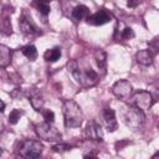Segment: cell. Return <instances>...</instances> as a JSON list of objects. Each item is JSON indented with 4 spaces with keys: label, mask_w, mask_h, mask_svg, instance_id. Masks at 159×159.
Wrapping results in <instances>:
<instances>
[{
    "label": "cell",
    "mask_w": 159,
    "mask_h": 159,
    "mask_svg": "<svg viewBox=\"0 0 159 159\" xmlns=\"http://www.w3.org/2000/svg\"><path fill=\"white\" fill-rule=\"evenodd\" d=\"M43 57L48 62H56L61 57V50H60V47H53V48L46 51L45 55H43Z\"/></svg>",
    "instance_id": "14"
},
{
    "label": "cell",
    "mask_w": 159,
    "mask_h": 159,
    "mask_svg": "<svg viewBox=\"0 0 159 159\" xmlns=\"http://www.w3.org/2000/svg\"><path fill=\"white\" fill-rule=\"evenodd\" d=\"M86 135L91 140H97V142H102L103 140L102 128L97 123H91V124L87 125V128H86Z\"/></svg>",
    "instance_id": "9"
},
{
    "label": "cell",
    "mask_w": 159,
    "mask_h": 159,
    "mask_svg": "<svg viewBox=\"0 0 159 159\" xmlns=\"http://www.w3.org/2000/svg\"><path fill=\"white\" fill-rule=\"evenodd\" d=\"M37 10L43 15V16H47L48 14H50V6H48V4H46V2H42V1H39L37 0Z\"/></svg>",
    "instance_id": "19"
},
{
    "label": "cell",
    "mask_w": 159,
    "mask_h": 159,
    "mask_svg": "<svg viewBox=\"0 0 159 159\" xmlns=\"http://www.w3.org/2000/svg\"><path fill=\"white\" fill-rule=\"evenodd\" d=\"M35 130L36 134L48 142H60L61 140V133L52 125V123L48 122H43V123H39L35 125Z\"/></svg>",
    "instance_id": "4"
},
{
    "label": "cell",
    "mask_w": 159,
    "mask_h": 159,
    "mask_svg": "<svg viewBox=\"0 0 159 159\" xmlns=\"http://www.w3.org/2000/svg\"><path fill=\"white\" fill-rule=\"evenodd\" d=\"M132 103L133 106H135L137 108L142 109V111H147L152 107L153 104V97L149 92L147 91H138L134 93V96L132 97Z\"/></svg>",
    "instance_id": "5"
},
{
    "label": "cell",
    "mask_w": 159,
    "mask_h": 159,
    "mask_svg": "<svg viewBox=\"0 0 159 159\" xmlns=\"http://www.w3.org/2000/svg\"><path fill=\"white\" fill-rule=\"evenodd\" d=\"M10 61H11V51L6 46L1 45L0 46V66L5 68L10 63Z\"/></svg>",
    "instance_id": "12"
},
{
    "label": "cell",
    "mask_w": 159,
    "mask_h": 159,
    "mask_svg": "<svg viewBox=\"0 0 159 159\" xmlns=\"http://www.w3.org/2000/svg\"><path fill=\"white\" fill-rule=\"evenodd\" d=\"M102 118L104 122L106 128L109 132H113L117 129V120H116V113L112 108H104L102 113Z\"/></svg>",
    "instance_id": "8"
},
{
    "label": "cell",
    "mask_w": 159,
    "mask_h": 159,
    "mask_svg": "<svg viewBox=\"0 0 159 159\" xmlns=\"http://www.w3.org/2000/svg\"><path fill=\"white\" fill-rule=\"evenodd\" d=\"M88 14H89V10H88V7L87 6H84V5H78V6H76L75 9H73V11H72V17L75 19V20H77V21H80V20H82V19H87L88 17Z\"/></svg>",
    "instance_id": "11"
},
{
    "label": "cell",
    "mask_w": 159,
    "mask_h": 159,
    "mask_svg": "<svg viewBox=\"0 0 159 159\" xmlns=\"http://www.w3.org/2000/svg\"><path fill=\"white\" fill-rule=\"evenodd\" d=\"M94 60H96V63H97L98 68L104 72V70H106V63H107L106 52H104L103 50H96V51H94Z\"/></svg>",
    "instance_id": "13"
},
{
    "label": "cell",
    "mask_w": 159,
    "mask_h": 159,
    "mask_svg": "<svg viewBox=\"0 0 159 159\" xmlns=\"http://www.w3.org/2000/svg\"><path fill=\"white\" fill-rule=\"evenodd\" d=\"M53 152H56V153H62V152H66V150H70L71 149V147L70 145H67V144H56V145H53Z\"/></svg>",
    "instance_id": "23"
},
{
    "label": "cell",
    "mask_w": 159,
    "mask_h": 159,
    "mask_svg": "<svg viewBox=\"0 0 159 159\" xmlns=\"http://www.w3.org/2000/svg\"><path fill=\"white\" fill-rule=\"evenodd\" d=\"M30 103H31V106L34 107V109L40 111V109L42 108V106H43V98H42V96H41L40 93H35V94L31 96Z\"/></svg>",
    "instance_id": "16"
},
{
    "label": "cell",
    "mask_w": 159,
    "mask_h": 159,
    "mask_svg": "<svg viewBox=\"0 0 159 159\" xmlns=\"http://www.w3.org/2000/svg\"><path fill=\"white\" fill-rule=\"evenodd\" d=\"M144 119H145V117H144L143 111L139 109V108H137L135 106L129 107V108L125 111V113L123 114V120H124V123H125L129 128H132V129H138V128H140V127L143 125V123H144Z\"/></svg>",
    "instance_id": "3"
},
{
    "label": "cell",
    "mask_w": 159,
    "mask_h": 159,
    "mask_svg": "<svg viewBox=\"0 0 159 159\" xmlns=\"http://www.w3.org/2000/svg\"><path fill=\"white\" fill-rule=\"evenodd\" d=\"M22 114H24L22 111H20V109H12L10 112V114H9V123L10 124H16Z\"/></svg>",
    "instance_id": "18"
},
{
    "label": "cell",
    "mask_w": 159,
    "mask_h": 159,
    "mask_svg": "<svg viewBox=\"0 0 159 159\" xmlns=\"http://www.w3.org/2000/svg\"><path fill=\"white\" fill-rule=\"evenodd\" d=\"M43 149V145L40 143V140L35 139H24L19 143L16 154L17 157L31 159V158H37L41 155Z\"/></svg>",
    "instance_id": "2"
},
{
    "label": "cell",
    "mask_w": 159,
    "mask_h": 159,
    "mask_svg": "<svg viewBox=\"0 0 159 159\" xmlns=\"http://www.w3.org/2000/svg\"><path fill=\"white\" fill-rule=\"evenodd\" d=\"M153 158H159V152H158V153H155V154L153 155Z\"/></svg>",
    "instance_id": "27"
},
{
    "label": "cell",
    "mask_w": 159,
    "mask_h": 159,
    "mask_svg": "<svg viewBox=\"0 0 159 159\" xmlns=\"http://www.w3.org/2000/svg\"><path fill=\"white\" fill-rule=\"evenodd\" d=\"M43 119L46 122H48V123H53V120H55V113L52 111H50V109L45 111L43 112Z\"/></svg>",
    "instance_id": "22"
},
{
    "label": "cell",
    "mask_w": 159,
    "mask_h": 159,
    "mask_svg": "<svg viewBox=\"0 0 159 159\" xmlns=\"http://www.w3.org/2000/svg\"><path fill=\"white\" fill-rule=\"evenodd\" d=\"M139 2H140V0H127V4L129 7H135Z\"/></svg>",
    "instance_id": "24"
},
{
    "label": "cell",
    "mask_w": 159,
    "mask_h": 159,
    "mask_svg": "<svg viewBox=\"0 0 159 159\" xmlns=\"http://www.w3.org/2000/svg\"><path fill=\"white\" fill-rule=\"evenodd\" d=\"M39 1H42V2H46V4H48V2H51L52 0H39Z\"/></svg>",
    "instance_id": "26"
},
{
    "label": "cell",
    "mask_w": 159,
    "mask_h": 159,
    "mask_svg": "<svg viewBox=\"0 0 159 159\" xmlns=\"http://www.w3.org/2000/svg\"><path fill=\"white\" fill-rule=\"evenodd\" d=\"M132 91H133L132 84H130L127 80H119V81H117V82L113 84V87H112L113 94H114L117 98L123 99V101H127V99L130 97Z\"/></svg>",
    "instance_id": "6"
},
{
    "label": "cell",
    "mask_w": 159,
    "mask_h": 159,
    "mask_svg": "<svg viewBox=\"0 0 159 159\" xmlns=\"http://www.w3.org/2000/svg\"><path fill=\"white\" fill-rule=\"evenodd\" d=\"M4 109H5V103L1 101V112H4Z\"/></svg>",
    "instance_id": "25"
},
{
    "label": "cell",
    "mask_w": 159,
    "mask_h": 159,
    "mask_svg": "<svg viewBox=\"0 0 159 159\" xmlns=\"http://www.w3.org/2000/svg\"><path fill=\"white\" fill-rule=\"evenodd\" d=\"M22 53L30 60V61H35L37 57V50L34 45H27L25 47H22Z\"/></svg>",
    "instance_id": "15"
},
{
    "label": "cell",
    "mask_w": 159,
    "mask_h": 159,
    "mask_svg": "<svg viewBox=\"0 0 159 159\" xmlns=\"http://www.w3.org/2000/svg\"><path fill=\"white\" fill-rule=\"evenodd\" d=\"M2 34L4 35H11L12 34V27H11V24H10L9 19L2 20Z\"/></svg>",
    "instance_id": "20"
},
{
    "label": "cell",
    "mask_w": 159,
    "mask_h": 159,
    "mask_svg": "<svg viewBox=\"0 0 159 159\" xmlns=\"http://www.w3.org/2000/svg\"><path fill=\"white\" fill-rule=\"evenodd\" d=\"M111 20H112V16L106 10H99V11H97L93 15H91V16L87 17V22L89 25H94V26L104 25V24L109 22Z\"/></svg>",
    "instance_id": "7"
},
{
    "label": "cell",
    "mask_w": 159,
    "mask_h": 159,
    "mask_svg": "<svg viewBox=\"0 0 159 159\" xmlns=\"http://www.w3.org/2000/svg\"><path fill=\"white\" fill-rule=\"evenodd\" d=\"M133 37H134L133 30H132L130 27H125V29L123 30V32H122V39H124V40H130V39H133Z\"/></svg>",
    "instance_id": "21"
},
{
    "label": "cell",
    "mask_w": 159,
    "mask_h": 159,
    "mask_svg": "<svg viewBox=\"0 0 159 159\" xmlns=\"http://www.w3.org/2000/svg\"><path fill=\"white\" fill-rule=\"evenodd\" d=\"M135 58H137V61H138L140 65H143V66H149V65H152V62H153V56H152V53H150L149 50H142V51L137 52Z\"/></svg>",
    "instance_id": "10"
},
{
    "label": "cell",
    "mask_w": 159,
    "mask_h": 159,
    "mask_svg": "<svg viewBox=\"0 0 159 159\" xmlns=\"http://www.w3.org/2000/svg\"><path fill=\"white\" fill-rule=\"evenodd\" d=\"M20 29L24 34H34L35 32V27L32 26V24L30 22V20L22 17L20 20Z\"/></svg>",
    "instance_id": "17"
},
{
    "label": "cell",
    "mask_w": 159,
    "mask_h": 159,
    "mask_svg": "<svg viewBox=\"0 0 159 159\" xmlns=\"http://www.w3.org/2000/svg\"><path fill=\"white\" fill-rule=\"evenodd\" d=\"M65 117V125L67 128H77L83 122V113L81 107L73 99H66L62 104Z\"/></svg>",
    "instance_id": "1"
}]
</instances>
